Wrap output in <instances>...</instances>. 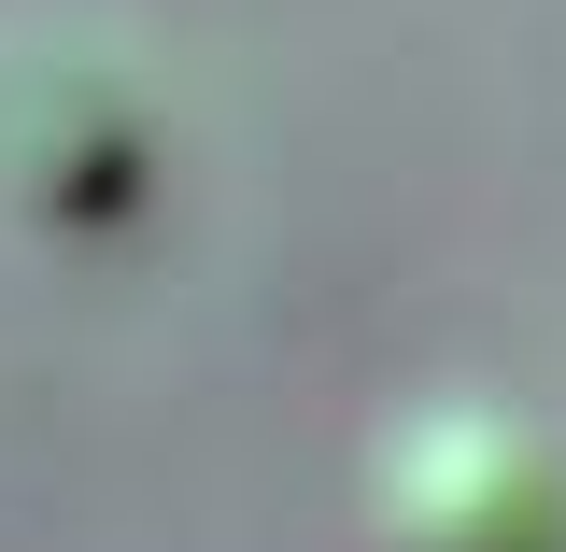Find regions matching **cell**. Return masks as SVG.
Wrapping results in <instances>:
<instances>
[{
	"instance_id": "7a4b0ae2",
	"label": "cell",
	"mask_w": 566,
	"mask_h": 552,
	"mask_svg": "<svg viewBox=\"0 0 566 552\" xmlns=\"http://www.w3.org/2000/svg\"><path fill=\"white\" fill-rule=\"evenodd\" d=\"M29 71V100H43V142L14 128V156H0V212H29V227H99V212H128L142 185V100L114 85V71H71V58H14Z\"/></svg>"
},
{
	"instance_id": "6da1fadb",
	"label": "cell",
	"mask_w": 566,
	"mask_h": 552,
	"mask_svg": "<svg viewBox=\"0 0 566 552\" xmlns=\"http://www.w3.org/2000/svg\"><path fill=\"white\" fill-rule=\"evenodd\" d=\"M368 524H382V552H553V468L524 425L439 412L382 454Z\"/></svg>"
}]
</instances>
